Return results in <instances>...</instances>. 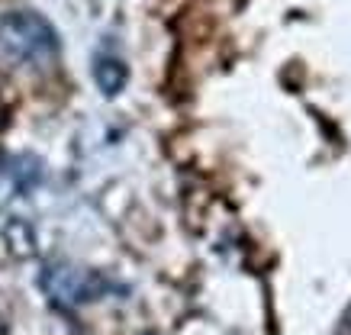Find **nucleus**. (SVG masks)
I'll list each match as a JSON object with an SVG mask.
<instances>
[{
	"label": "nucleus",
	"mask_w": 351,
	"mask_h": 335,
	"mask_svg": "<svg viewBox=\"0 0 351 335\" xmlns=\"http://www.w3.org/2000/svg\"><path fill=\"white\" fill-rule=\"evenodd\" d=\"M58 33L36 10L0 13V62L10 68H49L58 58Z\"/></svg>",
	"instance_id": "1"
},
{
	"label": "nucleus",
	"mask_w": 351,
	"mask_h": 335,
	"mask_svg": "<svg viewBox=\"0 0 351 335\" xmlns=\"http://www.w3.org/2000/svg\"><path fill=\"white\" fill-rule=\"evenodd\" d=\"M43 290L49 300L58 306H81V303H94L110 290V281L97 271L75 268V264H49L43 271Z\"/></svg>",
	"instance_id": "2"
},
{
	"label": "nucleus",
	"mask_w": 351,
	"mask_h": 335,
	"mask_svg": "<svg viewBox=\"0 0 351 335\" xmlns=\"http://www.w3.org/2000/svg\"><path fill=\"white\" fill-rule=\"evenodd\" d=\"M94 81L107 97H117L129 81V68L119 58H113V55H100L94 62Z\"/></svg>",
	"instance_id": "3"
},
{
	"label": "nucleus",
	"mask_w": 351,
	"mask_h": 335,
	"mask_svg": "<svg viewBox=\"0 0 351 335\" xmlns=\"http://www.w3.org/2000/svg\"><path fill=\"white\" fill-rule=\"evenodd\" d=\"M3 242H7V249L16 255V258H29L32 251H36V236H32V229L23 223V219H10L7 226H3Z\"/></svg>",
	"instance_id": "4"
},
{
	"label": "nucleus",
	"mask_w": 351,
	"mask_h": 335,
	"mask_svg": "<svg viewBox=\"0 0 351 335\" xmlns=\"http://www.w3.org/2000/svg\"><path fill=\"white\" fill-rule=\"evenodd\" d=\"M0 332H3V319H0Z\"/></svg>",
	"instance_id": "5"
}]
</instances>
